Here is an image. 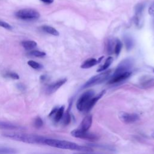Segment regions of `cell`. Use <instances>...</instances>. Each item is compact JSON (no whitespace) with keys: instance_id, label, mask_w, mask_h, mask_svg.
Returning <instances> with one entry per match:
<instances>
[{"instance_id":"cell-1","label":"cell","mask_w":154,"mask_h":154,"mask_svg":"<svg viewBox=\"0 0 154 154\" xmlns=\"http://www.w3.org/2000/svg\"><path fill=\"white\" fill-rule=\"evenodd\" d=\"M43 144L61 149L78 150L81 152H90L92 150V149L90 147L81 146L72 141L53 138H45L43 141Z\"/></svg>"},{"instance_id":"cell-2","label":"cell","mask_w":154,"mask_h":154,"mask_svg":"<svg viewBox=\"0 0 154 154\" xmlns=\"http://www.w3.org/2000/svg\"><path fill=\"white\" fill-rule=\"evenodd\" d=\"M2 135L6 138L12 139L17 141H21L28 144H42L45 137L35 135L21 132H10L2 134Z\"/></svg>"},{"instance_id":"cell-3","label":"cell","mask_w":154,"mask_h":154,"mask_svg":"<svg viewBox=\"0 0 154 154\" xmlns=\"http://www.w3.org/2000/svg\"><path fill=\"white\" fill-rule=\"evenodd\" d=\"M94 96V92L91 90H87L82 93L76 102V106L77 109L81 112H88L89 103Z\"/></svg>"},{"instance_id":"cell-4","label":"cell","mask_w":154,"mask_h":154,"mask_svg":"<svg viewBox=\"0 0 154 154\" xmlns=\"http://www.w3.org/2000/svg\"><path fill=\"white\" fill-rule=\"evenodd\" d=\"M15 16L24 20H35L40 17V13L38 11L32 8H23L16 12Z\"/></svg>"},{"instance_id":"cell-5","label":"cell","mask_w":154,"mask_h":154,"mask_svg":"<svg viewBox=\"0 0 154 154\" xmlns=\"http://www.w3.org/2000/svg\"><path fill=\"white\" fill-rule=\"evenodd\" d=\"M111 70H109L107 71H105L104 72H102L99 75H95L93 77H91L90 79H89L87 82L84 85V88H88L97 84H99L105 80H106L109 76H110Z\"/></svg>"},{"instance_id":"cell-6","label":"cell","mask_w":154,"mask_h":154,"mask_svg":"<svg viewBox=\"0 0 154 154\" xmlns=\"http://www.w3.org/2000/svg\"><path fill=\"white\" fill-rule=\"evenodd\" d=\"M70 134L72 136L75 138L84 139V140H87L90 141H95L97 140L99 138V137L96 134L89 132L88 131H84L79 128L73 129L70 132Z\"/></svg>"},{"instance_id":"cell-7","label":"cell","mask_w":154,"mask_h":154,"mask_svg":"<svg viewBox=\"0 0 154 154\" xmlns=\"http://www.w3.org/2000/svg\"><path fill=\"white\" fill-rule=\"evenodd\" d=\"M132 66V60L129 58L124 60L118 65L113 75H117L119 74L129 72V70L131 69Z\"/></svg>"},{"instance_id":"cell-8","label":"cell","mask_w":154,"mask_h":154,"mask_svg":"<svg viewBox=\"0 0 154 154\" xmlns=\"http://www.w3.org/2000/svg\"><path fill=\"white\" fill-rule=\"evenodd\" d=\"M119 118L122 122L126 124L135 123L140 120V116L136 113H129L122 112L119 114Z\"/></svg>"},{"instance_id":"cell-9","label":"cell","mask_w":154,"mask_h":154,"mask_svg":"<svg viewBox=\"0 0 154 154\" xmlns=\"http://www.w3.org/2000/svg\"><path fill=\"white\" fill-rule=\"evenodd\" d=\"M64 114V106H61L59 108H54L49 113V117H52L55 123L59 122L63 118Z\"/></svg>"},{"instance_id":"cell-10","label":"cell","mask_w":154,"mask_h":154,"mask_svg":"<svg viewBox=\"0 0 154 154\" xmlns=\"http://www.w3.org/2000/svg\"><path fill=\"white\" fill-rule=\"evenodd\" d=\"M67 81V79L66 78L60 79L54 83L51 84L49 85L46 88V92L48 94H51L54 93H55L60 87H61Z\"/></svg>"},{"instance_id":"cell-11","label":"cell","mask_w":154,"mask_h":154,"mask_svg":"<svg viewBox=\"0 0 154 154\" xmlns=\"http://www.w3.org/2000/svg\"><path fill=\"white\" fill-rule=\"evenodd\" d=\"M131 72H128L119 74L117 75H113L112 77L108 81V84H117V83L125 81V79H126L127 78H128L131 76Z\"/></svg>"},{"instance_id":"cell-12","label":"cell","mask_w":154,"mask_h":154,"mask_svg":"<svg viewBox=\"0 0 154 154\" xmlns=\"http://www.w3.org/2000/svg\"><path fill=\"white\" fill-rule=\"evenodd\" d=\"M92 122H93L92 116L91 115L86 116L82 119L79 128L84 131H88L91 126Z\"/></svg>"},{"instance_id":"cell-13","label":"cell","mask_w":154,"mask_h":154,"mask_svg":"<svg viewBox=\"0 0 154 154\" xmlns=\"http://www.w3.org/2000/svg\"><path fill=\"white\" fill-rule=\"evenodd\" d=\"M22 128L12 124L11 123H7L4 122H1L0 121V129H7V130H17L22 129Z\"/></svg>"},{"instance_id":"cell-14","label":"cell","mask_w":154,"mask_h":154,"mask_svg":"<svg viewBox=\"0 0 154 154\" xmlns=\"http://www.w3.org/2000/svg\"><path fill=\"white\" fill-rule=\"evenodd\" d=\"M22 47L26 51L33 49L37 46V43L34 40H25L21 42Z\"/></svg>"},{"instance_id":"cell-15","label":"cell","mask_w":154,"mask_h":154,"mask_svg":"<svg viewBox=\"0 0 154 154\" xmlns=\"http://www.w3.org/2000/svg\"><path fill=\"white\" fill-rule=\"evenodd\" d=\"M97 63V60L95 58H89L86 60L81 66V67L82 69H88Z\"/></svg>"},{"instance_id":"cell-16","label":"cell","mask_w":154,"mask_h":154,"mask_svg":"<svg viewBox=\"0 0 154 154\" xmlns=\"http://www.w3.org/2000/svg\"><path fill=\"white\" fill-rule=\"evenodd\" d=\"M42 29L51 35H55V36H58L59 35V32L54 28L51 26H48V25H44L42 26Z\"/></svg>"},{"instance_id":"cell-17","label":"cell","mask_w":154,"mask_h":154,"mask_svg":"<svg viewBox=\"0 0 154 154\" xmlns=\"http://www.w3.org/2000/svg\"><path fill=\"white\" fill-rule=\"evenodd\" d=\"M112 61H113L112 57H109L106 60L105 63L97 69V72H102V71H103V70H105L106 69H107L109 67V66L111 65V64L112 63Z\"/></svg>"},{"instance_id":"cell-18","label":"cell","mask_w":154,"mask_h":154,"mask_svg":"<svg viewBox=\"0 0 154 154\" xmlns=\"http://www.w3.org/2000/svg\"><path fill=\"white\" fill-rule=\"evenodd\" d=\"M28 55L32 57L42 58V57H44L46 54L45 52H43V51H37V50H32L28 53Z\"/></svg>"},{"instance_id":"cell-19","label":"cell","mask_w":154,"mask_h":154,"mask_svg":"<svg viewBox=\"0 0 154 154\" xmlns=\"http://www.w3.org/2000/svg\"><path fill=\"white\" fill-rule=\"evenodd\" d=\"M17 150L13 148L0 147V154H16Z\"/></svg>"},{"instance_id":"cell-20","label":"cell","mask_w":154,"mask_h":154,"mask_svg":"<svg viewBox=\"0 0 154 154\" xmlns=\"http://www.w3.org/2000/svg\"><path fill=\"white\" fill-rule=\"evenodd\" d=\"M116 42L114 40L109 39L108 41V43L106 45V50L108 53V54H111L113 52V51H114V46H115Z\"/></svg>"},{"instance_id":"cell-21","label":"cell","mask_w":154,"mask_h":154,"mask_svg":"<svg viewBox=\"0 0 154 154\" xmlns=\"http://www.w3.org/2000/svg\"><path fill=\"white\" fill-rule=\"evenodd\" d=\"M27 64L31 67H32V69H37V70H39V69H41L43 68V66L36 62V61H32V60H29L27 62Z\"/></svg>"},{"instance_id":"cell-22","label":"cell","mask_w":154,"mask_h":154,"mask_svg":"<svg viewBox=\"0 0 154 154\" xmlns=\"http://www.w3.org/2000/svg\"><path fill=\"white\" fill-rule=\"evenodd\" d=\"M62 119H63V123L64 125H68L70 123L71 116H70V114L69 113V111H67L66 112H65L64 114V116H63Z\"/></svg>"},{"instance_id":"cell-23","label":"cell","mask_w":154,"mask_h":154,"mask_svg":"<svg viewBox=\"0 0 154 154\" xmlns=\"http://www.w3.org/2000/svg\"><path fill=\"white\" fill-rule=\"evenodd\" d=\"M125 44L128 50H130L133 46V41L132 38L128 36H126L124 38Z\"/></svg>"},{"instance_id":"cell-24","label":"cell","mask_w":154,"mask_h":154,"mask_svg":"<svg viewBox=\"0 0 154 154\" xmlns=\"http://www.w3.org/2000/svg\"><path fill=\"white\" fill-rule=\"evenodd\" d=\"M122 48V42L119 40H116V44H115V46H114V53L116 55H119V54H120L121 49Z\"/></svg>"},{"instance_id":"cell-25","label":"cell","mask_w":154,"mask_h":154,"mask_svg":"<svg viewBox=\"0 0 154 154\" xmlns=\"http://www.w3.org/2000/svg\"><path fill=\"white\" fill-rule=\"evenodd\" d=\"M34 126L35 128L39 129L43 126V122L40 117H37L34 121Z\"/></svg>"},{"instance_id":"cell-26","label":"cell","mask_w":154,"mask_h":154,"mask_svg":"<svg viewBox=\"0 0 154 154\" xmlns=\"http://www.w3.org/2000/svg\"><path fill=\"white\" fill-rule=\"evenodd\" d=\"M153 82H154V79H153L152 78H148L147 77L144 80H142L141 84L142 85V86L146 87L150 86L153 83Z\"/></svg>"},{"instance_id":"cell-27","label":"cell","mask_w":154,"mask_h":154,"mask_svg":"<svg viewBox=\"0 0 154 154\" xmlns=\"http://www.w3.org/2000/svg\"><path fill=\"white\" fill-rule=\"evenodd\" d=\"M5 76L8 77V78H10L13 79H19V75L17 73H16L15 72H7L5 74Z\"/></svg>"},{"instance_id":"cell-28","label":"cell","mask_w":154,"mask_h":154,"mask_svg":"<svg viewBox=\"0 0 154 154\" xmlns=\"http://www.w3.org/2000/svg\"><path fill=\"white\" fill-rule=\"evenodd\" d=\"M0 26L6 29H8V30H11L13 29L11 25H10L9 23H8L7 22H6L5 21L1 20H0Z\"/></svg>"},{"instance_id":"cell-29","label":"cell","mask_w":154,"mask_h":154,"mask_svg":"<svg viewBox=\"0 0 154 154\" xmlns=\"http://www.w3.org/2000/svg\"><path fill=\"white\" fill-rule=\"evenodd\" d=\"M148 11H149V13L150 15L154 16V3L150 6Z\"/></svg>"},{"instance_id":"cell-30","label":"cell","mask_w":154,"mask_h":154,"mask_svg":"<svg viewBox=\"0 0 154 154\" xmlns=\"http://www.w3.org/2000/svg\"><path fill=\"white\" fill-rule=\"evenodd\" d=\"M40 1L46 4H52L54 0H40Z\"/></svg>"},{"instance_id":"cell-31","label":"cell","mask_w":154,"mask_h":154,"mask_svg":"<svg viewBox=\"0 0 154 154\" xmlns=\"http://www.w3.org/2000/svg\"><path fill=\"white\" fill-rule=\"evenodd\" d=\"M46 78H47V76L45 75H43L42 76H40V79L42 81H45L46 79Z\"/></svg>"},{"instance_id":"cell-32","label":"cell","mask_w":154,"mask_h":154,"mask_svg":"<svg viewBox=\"0 0 154 154\" xmlns=\"http://www.w3.org/2000/svg\"><path fill=\"white\" fill-rule=\"evenodd\" d=\"M151 137H152L153 138H154V131L152 133V134H151Z\"/></svg>"},{"instance_id":"cell-33","label":"cell","mask_w":154,"mask_h":154,"mask_svg":"<svg viewBox=\"0 0 154 154\" xmlns=\"http://www.w3.org/2000/svg\"><path fill=\"white\" fill-rule=\"evenodd\" d=\"M76 154H87V153H76Z\"/></svg>"},{"instance_id":"cell-34","label":"cell","mask_w":154,"mask_h":154,"mask_svg":"<svg viewBox=\"0 0 154 154\" xmlns=\"http://www.w3.org/2000/svg\"><path fill=\"white\" fill-rule=\"evenodd\" d=\"M153 72H154V70H153Z\"/></svg>"}]
</instances>
